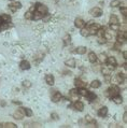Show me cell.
Segmentation results:
<instances>
[{
    "label": "cell",
    "instance_id": "obj_1",
    "mask_svg": "<svg viewBox=\"0 0 127 128\" xmlns=\"http://www.w3.org/2000/svg\"><path fill=\"white\" fill-rule=\"evenodd\" d=\"M119 92H121V90H119V87L117 86V85H113L112 87H110L109 89H107L106 92H104V96L112 99L113 97L119 95Z\"/></svg>",
    "mask_w": 127,
    "mask_h": 128
},
{
    "label": "cell",
    "instance_id": "obj_2",
    "mask_svg": "<svg viewBox=\"0 0 127 128\" xmlns=\"http://www.w3.org/2000/svg\"><path fill=\"white\" fill-rule=\"evenodd\" d=\"M106 62L108 64V67L111 70H114L117 66V62H116V59H115V57H108Z\"/></svg>",
    "mask_w": 127,
    "mask_h": 128
},
{
    "label": "cell",
    "instance_id": "obj_3",
    "mask_svg": "<svg viewBox=\"0 0 127 128\" xmlns=\"http://www.w3.org/2000/svg\"><path fill=\"white\" fill-rule=\"evenodd\" d=\"M89 14L91 16H94V17H99V16L102 15V10L100 8H98V7H95V8H93L89 11Z\"/></svg>",
    "mask_w": 127,
    "mask_h": 128
},
{
    "label": "cell",
    "instance_id": "obj_4",
    "mask_svg": "<svg viewBox=\"0 0 127 128\" xmlns=\"http://www.w3.org/2000/svg\"><path fill=\"white\" fill-rule=\"evenodd\" d=\"M24 115H25V113H24V108L17 109V110L14 112V114H13L14 118H16V120H23Z\"/></svg>",
    "mask_w": 127,
    "mask_h": 128
},
{
    "label": "cell",
    "instance_id": "obj_5",
    "mask_svg": "<svg viewBox=\"0 0 127 128\" xmlns=\"http://www.w3.org/2000/svg\"><path fill=\"white\" fill-rule=\"evenodd\" d=\"M35 7H36V10L39 11L40 13H42L43 15H46V14H48V8H46L45 5L41 4V3H37Z\"/></svg>",
    "mask_w": 127,
    "mask_h": 128
},
{
    "label": "cell",
    "instance_id": "obj_6",
    "mask_svg": "<svg viewBox=\"0 0 127 128\" xmlns=\"http://www.w3.org/2000/svg\"><path fill=\"white\" fill-rule=\"evenodd\" d=\"M87 28H88V30H89V36H95L96 35V31H97V29L99 28V25H97V24H91V26H86Z\"/></svg>",
    "mask_w": 127,
    "mask_h": 128
},
{
    "label": "cell",
    "instance_id": "obj_7",
    "mask_svg": "<svg viewBox=\"0 0 127 128\" xmlns=\"http://www.w3.org/2000/svg\"><path fill=\"white\" fill-rule=\"evenodd\" d=\"M74 25H75L76 28H83V27H85V22L82 19V18H75V21H74Z\"/></svg>",
    "mask_w": 127,
    "mask_h": 128
},
{
    "label": "cell",
    "instance_id": "obj_8",
    "mask_svg": "<svg viewBox=\"0 0 127 128\" xmlns=\"http://www.w3.org/2000/svg\"><path fill=\"white\" fill-rule=\"evenodd\" d=\"M9 8H10V10L12 11V12H15V11H17L18 9L22 8V3L20 2H13L9 5Z\"/></svg>",
    "mask_w": 127,
    "mask_h": 128
},
{
    "label": "cell",
    "instance_id": "obj_9",
    "mask_svg": "<svg viewBox=\"0 0 127 128\" xmlns=\"http://www.w3.org/2000/svg\"><path fill=\"white\" fill-rule=\"evenodd\" d=\"M61 98H63V96H61L60 93L55 92V93H53V95H52V101H53V102H58L59 100H61Z\"/></svg>",
    "mask_w": 127,
    "mask_h": 128
},
{
    "label": "cell",
    "instance_id": "obj_10",
    "mask_svg": "<svg viewBox=\"0 0 127 128\" xmlns=\"http://www.w3.org/2000/svg\"><path fill=\"white\" fill-rule=\"evenodd\" d=\"M20 70H29L30 69V62H27V60H23L20 64Z\"/></svg>",
    "mask_w": 127,
    "mask_h": 128
},
{
    "label": "cell",
    "instance_id": "obj_11",
    "mask_svg": "<svg viewBox=\"0 0 127 128\" xmlns=\"http://www.w3.org/2000/svg\"><path fill=\"white\" fill-rule=\"evenodd\" d=\"M85 97H86V99L88 100L89 102H93V101H95V100L97 99L96 94H94L93 92H88V93H87V95L85 96Z\"/></svg>",
    "mask_w": 127,
    "mask_h": 128
},
{
    "label": "cell",
    "instance_id": "obj_12",
    "mask_svg": "<svg viewBox=\"0 0 127 128\" xmlns=\"http://www.w3.org/2000/svg\"><path fill=\"white\" fill-rule=\"evenodd\" d=\"M44 15L42 14V13H40L39 11H35V12L32 13V19H35V21H39V19H41V18H43Z\"/></svg>",
    "mask_w": 127,
    "mask_h": 128
},
{
    "label": "cell",
    "instance_id": "obj_13",
    "mask_svg": "<svg viewBox=\"0 0 127 128\" xmlns=\"http://www.w3.org/2000/svg\"><path fill=\"white\" fill-rule=\"evenodd\" d=\"M73 108L76 111H80V112H81V111L84 110V105H83V102H81V101H75L74 105H73Z\"/></svg>",
    "mask_w": 127,
    "mask_h": 128
},
{
    "label": "cell",
    "instance_id": "obj_14",
    "mask_svg": "<svg viewBox=\"0 0 127 128\" xmlns=\"http://www.w3.org/2000/svg\"><path fill=\"white\" fill-rule=\"evenodd\" d=\"M107 114H108V108L107 107H102L98 110V115L101 116V117H104Z\"/></svg>",
    "mask_w": 127,
    "mask_h": 128
},
{
    "label": "cell",
    "instance_id": "obj_15",
    "mask_svg": "<svg viewBox=\"0 0 127 128\" xmlns=\"http://www.w3.org/2000/svg\"><path fill=\"white\" fill-rule=\"evenodd\" d=\"M45 81L48 85H54V82H55V79L52 74H46L45 75Z\"/></svg>",
    "mask_w": 127,
    "mask_h": 128
},
{
    "label": "cell",
    "instance_id": "obj_16",
    "mask_svg": "<svg viewBox=\"0 0 127 128\" xmlns=\"http://www.w3.org/2000/svg\"><path fill=\"white\" fill-rule=\"evenodd\" d=\"M97 60H98L100 64H104V62H106V60H107V55H106V54H103V53L99 54V55L97 56Z\"/></svg>",
    "mask_w": 127,
    "mask_h": 128
},
{
    "label": "cell",
    "instance_id": "obj_17",
    "mask_svg": "<svg viewBox=\"0 0 127 128\" xmlns=\"http://www.w3.org/2000/svg\"><path fill=\"white\" fill-rule=\"evenodd\" d=\"M115 81H116L117 83H123L125 80V74H122V73H117V74H115Z\"/></svg>",
    "mask_w": 127,
    "mask_h": 128
},
{
    "label": "cell",
    "instance_id": "obj_18",
    "mask_svg": "<svg viewBox=\"0 0 127 128\" xmlns=\"http://www.w3.org/2000/svg\"><path fill=\"white\" fill-rule=\"evenodd\" d=\"M88 60L91 62V64H94V62H97V55L94 53V52H91L88 54Z\"/></svg>",
    "mask_w": 127,
    "mask_h": 128
},
{
    "label": "cell",
    "instance_id": "obj_19",
    "mask_svg": "<svg viewBox=\"0 0 127 128\" xmlns=\"http://www.w3.org/2000/svg\"><path fill=\"white\" fill-rule=\"evenodd\" d=\"M104 33H106V28H98L96 31V35L95 36H97L98 38H101V37H104Z\"/></svg>",
    "mask_w": 127,
    "mask_h": 128
},
{
    "label": "cell",
    "instance_id": "obj_20",
    "mask_svg": "<svg viewBox=\"0 0 127 128\" xmlns=\"http://www.w3.org/2000/svg\"><path fill=\"white\" fill-rule=\"evenodd\" d=\"M101 72L103 73V75H107V74H111V71L112 70L110 69L108 66H101Z\"/></svg>",
    "mask_w": 127,
    "mask_h": 128
},
{
    "label": "cell",
    "instance_id": "obj_21",
    "mask_svg": "<svg viewBox=\"0 0 127 128\" xmlns=\"http://www.w3.org/2000/svg\"><path fill=\"white\" fill-rule=\"evenodd\" d=\"M0 127L1 128H16L17 126L14 123H2L0 125Z\"/></svg>",
    "mask_w": 127,
    "mask_h": 128
},
{
    "label": "cell",
    "instance_id": "obj_22",
    "mask_svg": "<svg viewBox=\"0 0 127 128\" xmlns=\"http://www.w3.org/2000/svg\"><path fill=\"white\" fill-rule=\"evenodd\" d=\"M87 93H88V90L85 88V87H80L79 89H78V94H79V96H85L87 95Z\"/></svg>",
    "mask_w": 127,
    "mask_h": 128
},
{
    "label": "cell",
    "instance_id": "obj_23",
    "mask_svg": "<svg viewBox=\"0 0 127 128\" xmlns=\"http://www.w3.org/2000/svg\"><path fill=\"white\" fill-rule=\"evenodd\" d=\"M74 85H75L76 87H85V83L82 81L81 79H75L74 80Z\"/></svg>",
    "mask_w": 127,
    "mask_h": 128
},
{
    "label": "cell",
    "instance_id": "obj_24",
    "mask_svg": "<svg viewBox=\"0 0 127 128\" xmlns=\"http://www.w3.org/2000/svg\"><path fill=\"white\" fill-rule=\"evenodd\" d=\"M65 65H66V66H68V67H71V68H74V67H75V60H74L73 58L68 59V60H66V62H65Z\"/></svg>",
    "mask_w": 127,
    "mask_h": 128
},
{
    "label": "cell",
    "instance_id": "obj_25",
    "mask_svg": "<svg viewBox=\"0 0 127 128\" xmlns=\"http://www.w3.org/2000/svg\"><path fill=\"white\" fill-rule=\"evenodd\" d=\"M91 86L93 87V88H99V87L101 86V82H100L99 80H95V81H93V82L91 83Z\"/></svg>",
    "mask_w": 127,
    "mask_h": 128
},
{
    "label": "cell",
    "instance_id": "obj_26",
    "mask_svg": "<svg viewBox=\"0 0 127 128\" xmlns=\"http://www.w3.org/2000/svg\"><path fill=\"white\" fill-rule=\"evenodd\" d=\"M112 99H113V101H114L116 105H122V103H123V98H122V96H119V95L113 97Z\"/></svg>",
    "mask_w": 127,
    "mask_h": 128
},
{
    "label": "cell",
    "instance_id": "obj_27",
    "mask_svg": "<svg viewBox=\"0 0 127 128\" xmlns=\"http://www.w3.org/2000/svg\"><path fill=\"white\" fill-rule=\"evenodd\" d=\"M75 52L78 54H81V55H83V54L86 53V47H85V46H79V47H76Z\"/></svg>",
    "mask_w": 127,
    "mask_h": 128
},
{
    "label": "cell",
    "instance_id": "obj_28",
    "mask_svg": "<svg viewBox=\"0 0 127 128\" xmlns=\"http://www.w3.org/2000/svg\"><path fill=\"white\" fill-rule=\"evenodd\" d=\"M81 35L83 37H88L89 36V30L87 27H83V28H81Z\"/></svg>",
    "mask_w": 127,
    "mask_h": 128
},
{
    "label": "cell",
    "instance_id": "obj_29",
    "mask_svg": "<svg viewBox=\"0 0 127 128\" xmlns=\"http://www.w3.org/2000/svg\"><path fill=\"white\" fill-rule=\"evenodd\" d=\"M1 18H2L3 23H10V21H11V16L8 15V14H2V15H1Z\"/></svg>",
    "mask_w": 127,
    "mask_h": 128
},
{
    "label": "cell",
    "instance_id": "obj_30",
    "mask_svg": "<svg viewBox=\"0 0 127 128\" xmlns=\"http://www.w3.org/2000/svg\"><path fill=\"white\" fill-rule=\"evenodd\" d=\"M110 24H119V18H117L116 15H113L112 14L110 16Z\"/></svg>",
    "mask_w": 127,
    "mask_h": 128
},
{
    "label": "cell",
    "instance_id": "obj_31",
    "mask_svg": "<svg viewBox=\"0 0 127 128\" xmlns=\"http://www.w3.org/2000/svg\"><path fill=\"white\" fill-rule=\"evenodd\" d=\"M110 29H111L112 31H119V24H110Z\"/></svg>",
    "mask_w": 127,
    "mask_h": 128
},
{
    "label": "cell",
    "instance_id": "obj_32",
    "mask_svg": "<svg viewBox=\"0 0 127 128\" xmlns=\"http://www.w3.org/2000/svg\"><path fill=\"white\" fill-rule=\"evenodd\" d=\"M24 113H25V115H27L28 117L32 116V111H31L29 108H24Z\"/></svg>",
    "mask_w": 127,
    "mask_h": 128
},
{
    "label": "cell",
    "instance_id": "obj_33",
    "mask_svg": "<svg viewBox=\"0 0 127 128\" xmlns=\"http://www.w3.org/2000/svg\"><path fill=\"white\" fill-rule=\"evenodd\" d=\"M119 4H121V1H119V0H113V1H111V3H110V5H111L112 8L119 7Z\"/></svg>",
    "mask_w": 127,
    "mask_h": 128
},
{
    "label": "cell",
    "instance_id": "obj_34",
    "mask_svg": "<svg viewBox=\"0 0 127 128\" xmlns=\"http://www.w3.org/2000/svg\"><path fill=\"white\" fill-rule=\"evenodd\" d=\"M69 94H70L71 97H78V96H79V94H78V89H75V88H73V89L70 90Z\"/></svg>",
    "mask_w": 127,
    "mask_h": 128
},
{
    "label": "cell",
    "instance_id": "obj_35",
    "mask_svg": "<svg viewBox=\"0 0 127 128\" xmlns=\"http://www.w3.org/2000/svg\"><path fill=\"white\" fill-rule=\"evenodd\" d=\"M85 120H86L87 123H91V124H95V125H96V122H95V120L91 118V116H89V115L85 116Z\"/></svg>",
    "mask_w": 127,
    "mask_h": 128
},
{
    "label": "cell",
    "instance_id": "obj_36",
    "mask_svg": "<svg viewBox=\"0 0 127 128\" xmlns=\"http://www.w3.org/2000/svg\"><path fill=\"white\" fill-rule=\"evenodd\" d=\"M25 18L26 19H32V12L31 11H28L25 13Z\"/></svg>",
    "mask_w": 127,
    "mask_h": 128
},
{
    "label": "cell",
    "instance_id": "obj_37",
    "mask_svg": "<svg viewBox=\"0 0 127 128\" xmlns=\"http://www.w3.org/2000/svg\"><path fill=\"white\" fill-rule=\"evenodd\" d=\"M70 36L69 35H67V36H65V38H64V43H65V45H67V44L70 43Z\"/></svg>",
    "mask_w": 127,
    "mask_h": 128
},
{
    "label": "cell",
    "instance_id": "obj_38",
    "mask_svg": "<svg viewBox=\"0 0 127 128\" xmlns=\"http://www.w3.org/2000/svg\"><path fill=\"white\" fill-rule=\"evenodd\" d=\"M121 13H122L124 16H126L127 15V9H126V7H121Z\"/></svg>",
    "mask_w": 127,
    "mask_h": 128
},
{
    "label": "cell",
    "instance_id": "obj_39",
    "mask_svg": "<svg viewBox=\"0 0 127 128\" xmlns=\"http://www.w3.org/2000/svg\"><path fill=\"white\" fill-rule=\"evenodd\" d=\"M23 86L24 87H30L31 86V83L29 81H24L23 82Z\"/></svg>",
    "mask_w": 127,
    "mask_h": 128
},
{
    "label": "cell",
    "instance_id": "obj_40",
    "mask_svg": "<svg viewBox=\"0 0 127 128\" xmlns=\"http://www.w3.org/2000/svg\"><path fill=\"white\" fill-rule=\"evenodd\" d=\"M123 120H124L125 123L127 122V112H124V115H123Z\"/></svg>",
    "mask_w": 127,
    "mask_h": 128
},
{
    "label": "cell",
    "instance_id": "obj_41",
    "mask_svg": "<svg viewBox=\"0 0 127 128\" xmlns=\"http://www.w3.org/2000/svg\"><path fill=\"white\" fill-rule=\"evenodd\" d=\"M52 118H54V120H58V115H57L56 113H52Z\"/></svg>",
    "mask_w": 127,
    "mask_h": 128
},
{
    "label": "cell",
    "instance_id": "obj_42",
    "mask_svg": "<svg viewBox=\"0 0 127 128\" xmlns=\"http://www.w3.org/2000/svg\"><path fill=\"white\" fill-rule=\"evenodd\" d=\"M123 56H124V58H125V59L127 58V53H126V52H123Z\"/></svg>",
    "mask_w": 127,
    "mask_h": 128
},
{
    "label": "cell",
    "instance_id": "obj_43",
    "mask_svg": "<svg viewBox=\"0 0 127 128\" xmlns=\"http://www.w3.org/2000/svg\"><path fill=\"white\" fill-rule=\"evenodd\" d=\"M123 68H124V70H125V71H126V70H127V65H126V62H125V64L123 65Z\"/></svg>",
    "mask_w": 127,
    "mask_h": 128
},
{
    "label": "cell",
    "instance_id": "obj_44",
    "mask_svg": "<svg viewBox=\"0 0 127 128\" xmlns=\"http://www.w3.org/2000/svg\"><path fill=\"white\" fill-rule=\"evenodd\" d=\"M0 105H5V102L4 101H0Z\"/></svg>",
    "mask_w": 127,
    "mask_h": 128
},
{
    "label": "cell",
    "instance_id": "obj_45",
    "mask_svg": "<svg viewBox=\"0 0 127 128\" xmlns=\"http://www.w3.org/2000/svg\"><path fill=\"white\" fill-rule=\"evenodd\" d=\"M2 23H3V22H2V18H1V15H0V25H1Z\"/></svg>",
    "mask_w": 127,
    "mask_h": 128
},
{
    "label": "cell",
    "instance_id": "obj_46",
    "mask_svg": "<svg viewBox=\"0 0 127 128\" xmlns=\"http://www.w3.org/2000/svg\"><path fill=\"white\" fill-rule=\"evenodd\" d=\"M1 31H2V28H1V26H0V32H1Z\"/></svg>",
    "mask_w": 127,
    "mask_h": 128
},
{
    "label": "cell",
    "instance_id": "obj_47",
    "mask_svg": "<svg viewBox=\"0 0 127 128\" xmlns=\"http://www.w3.org/2000/svg\"><path fill=\"white\" fill-rule=\"evenodd\" d=\"M11 1H13V0H11Z\"/></svg>",
    "mask_w": 127,
    "mask_h": 128
}]
</instances>
